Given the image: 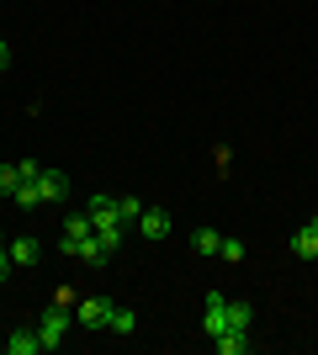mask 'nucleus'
<instances>
[{
    "instance_id": "1",
    "label": "nucleus",
    "mask_w": 318,
    "mask_h": 355,
    "mask_svg": "<svg viewBox=\"0 0 318 355\" xmlns=\"http://www.w3.org/2000/svg\"><path fill=\"white\" fill-rule=\"evenodd\" d=\"M69 329H75L69 308H53V302H48V308H43V318H37V334H43V350H59V345L69 340Z\"/></svg>"
},
{
    "instance_id": "2",
    "label": "nucleus",
    "mask_w": 318,
    "mask_h": 355,
    "mask_svg": "<svg viewBox=\"0 0 318 355\" xmlns=\"http://www.w3.org/2000/svg\"><path fill=\"white\" fill-rule=\"evenodd\" d=\"M75 318H80V329H106L112 324V302H106V297H80Z\"/></svg>"
},
{
    "instance_id": "3",
    "label": "nucleus",
    "mask_w": 318,
    "mask_h": 355,
    "mask_svg": "<svg viewBox=\"0 0 318 355\" xmlns=\"http://www.w3.org/2000/svg\"><path fill=\"white\" fill-rule=\"evenodd\" d=\"M202 329H207V340H218L228 329V297L223 292H207V308H202Z\"/></svg>"
},
{
    "instance_id": "4",
    "label": "nucleus",
    "mask_w": 318,
    "mask_h": 355,
    "mask_svg": "<svg viewBox=\"0 0 318 355\" xmlns=\"http://www.w3.org/2000/svg\"><path fill=\"white\" fill-rule=\"evenodd\" d=\"M96 234V223H91V212H69V223H64V254H75L85 239Z\"/></svg>"
},
{
    "instance_id": "5",
    "label": "nucleus",
    "mask_w": 318,
    "mask_h": 355,
    "mask_svg": "<svg viewBox=\"0 0 318 355\" xmlns=\"http://www.w3.org/2000/svg\"><path fill=\"white\" fill-rule=\"evenodd\" d=\"M6 254H11V266H37V260H43V244H37V239L32 234H21V239H6Z\"/></svg>"
},
{
    "instance_id": "6",
    "label": "nucleus",
    "mask_w": 318,
    "mask_h": 355,
    "mask_svg": "<svg viewBox=\"0 0 318 355\" xmlns=\"http://www.w3.org/2000/svg\"><path fill=\"white\" fill-rule=\"evenodd\" d=\"M292 254H297V260H318V212L292 234Z\"/></svg>"
},
{
    "instance_id": "7",
    "label": "nucleus",
    "mask_w": 318,
    "mask_h": 355,
    "mask_svg": "<svg viewBox=\"0 0 318 355\" xmlns=\"http://www.w3.org/2000/svg\"><path fill=\"white\" fill-rule=\"evenodd\" d=\"M37 191H43V202H64L69 196V175L64 170H37Z\"/></svg>"
},
{
    "instance_id": "8",
    "label": "nucleus",
    "mask_w": 318,
    "mask_h": 355,
    "mask_svg": "<svg viewBox=\"0 0 318 355\" xmlns=\"http://www.w3.org/2000/svg\"><path fill=\"white\" fill-rule=\"evenodd\" d=\"M138 234L143 239H170V212H159V207H143V218H138Z\"/></svg>"
},
{
    "instance_id": "9",
    "label": "nucleus",
    "mask_w": 318,
    "mask_h": 355,
    "mask_svg": "<svg viewBox=\"0 0 318 355\" xmlns=\"http://www.w3.org/2000/svg\"><path fill=\"white\" fill-rule=\"evenodd\" d=\"M6 350L11 355H37L43 350V334H37V329H16L11 340H6Z\"/></svg>"
},
{
    "instance_id": "10",
    "label": "nucleus",
    "mask_w": 318,
    "mask_h": 355,
    "mask_svg": "<svg viewBox=\"0 0 318 355\" xmlns=\"http://www.w3.org/2000/svg\"><path fill=\"white\" fill-rule=\"evenodd\" d=\"M212 345H218V355H244L249 350V329H223Z\"/></svg>"
},
{
    "instance_id": "11",
    "label": "nucleus",
    "mask_w": 318,
    "mask_h": 355,
    "mask_svg": "<svg viewBox=\"0 0 318 355\" xmlns=\"http://www.w3.org/2000/svg\"><path fill=\"white\" fill-rule=\"evenodd\" d=\"M85 212H91L96 228H112V223H122V218H117V202H112V196H91V207H85Z\"/></svg>"
},
{
    "instance_id": "12",
    "label": "nucleus",
    "mask_w": 318,
    "mask_h": 355,
    "mask_svg": "<svg viewBox=\"0 0 318 355\" xmlns=\"http://www.w3.org/2000/svg\"><path fill=\"white\" fill-rule=\"evenodd\" d=\"M218 244H223L218 228H197V234H191V250H197V254H218Z\"/></svg>"
},
{
    "instance_id": "13",
    "label": "nucleus",
    "mask_w": 318,
    "mask_h": 355,
    "mask_svg": "<svg viewBox=\"0 0 318 355\" xmlns=\"http://www.w3.org/2000/svg\"><path fill=\"white\" fill-rule=\"evenodd\" d=\"M11 202H16V207H43V191H37V180H21V186L11 191Z\"/></svg>"
},
{
    "instance_id": "14",
    "label": "nucleus",
    "mask_w": 318,
    "mask_h": 355,
    "mask_svg": "<svg viewBox=\"0 0 318 355\" xmlns=\"http://www.w3.org/2000/svg\"><path fill=\"white\" fill-rule=\"evenodd\" d=\"M106 329H112V334H133V329H138V313L133 308H112V324H106Z\"/></svg>"
},
{
    "instance_id": "15",
    "label": "nucleus",
    "mask_w": 318,
    "mask_h": 355,
    "mask_svg": "<svg viewBox=\"0 0 318 355\" xmlns=\"http://www.w3.org/2000/svg\"><path fill=\"white\" fill-rule=\"evenodd\" d=\"M75 254H80V260H85V266H106V250H101V239H96V234L85 239V244H80Z\"/></svg>"
},
{
    "instance_id": "16",
    "label": "nucleus",
    "mask_w": 318,
    "mask_h": 355,
    "mask_svg": "<svg viewBox=\"0 0 318 355\" xmlns=\"http://www.w3.org/2000/svg\"><path fill=\"white\" fill-rule=\"evenodd\" d=\"M96 239H101V250H106V254H117V250H122V223H112V228H96Z\"/></svg>"
},
{
    "instance_id": "17",
    "label": "nucleus",
    "mask_w": 318,
    "mask_h": 355,
    "mask_svg": "<svg viewBox=\"0 0 318 355\" xmlns=\"http://www.w3.org/2000/svg\"><path fill=\"white\" fill-rule=\"evenodd\" d=\"M117 218L122 223H138V218H143V202H138V196H117Z\"/></svg>"
},
{
    "instance_id": "18",
    "label": "nucleus",
    "mask_w": 318,
    "mask_h": 355,
    "mask_svg": "<svg viewBox=\"0 0 318 355\" xmlns=\"http://www.w3.org/2000/svg\"><path fill=\"white\" fill-rule=\"evenodd\" d=\"M21 186V164H0V196H11Z\"/></svg>"
},
{
    "instance_id": "19",
    "label": "nucleus",
    "mask_w": 318,
    "mask_h": 355,
    "mask_svg": "<svg viewBox=\"0 0 318 355\" xmlns=\"http://www.w3.org/2000/svg\"><path fill=\"white\" fill-rule=\"evenodd\" d=\"M249 318H255L249 302H228V329H249Z\"/></svg>"
},
{
    "instance_id": "20",
    "label": "nucleus",
    "mask_w": 318,
    "mask_h": 355,
    "mask_svg": "<svg viewBox=\"0 0 318 355\" xmlns=\"http://www.w3.org/2000/svg\"><path fill=\"white\" fill-rule=\"evenodd\" d=\"M218 254H223L228 266H239V260H244V244H239V239H223V244H218Z\"/></svg>"
},
{
    "instance_id": "21",
    "label": "nucleus",
    "mask_w": 318,
    "mask_h": 355,
    "mask_svg": "<svg viewBox=\"0 0 318 355\" xmlns=\"http://www.w3.org/2000/svg\"><path fill=\"white\" fill-rule=\"evenodd\" d=\"M48 302H53V308H69V313H75V286H59V292L48 297Z\"/></svg>"
},
{
    "instance_id": "22",
    "label": "nucleus",
    "mask_w": 318,
    "mask_h": 355,
    "mask_svg": "<svg viewBox=\"0 0 318 355\" xmlns=\"http://www.w3.org/2000/svg\"><path fill=\"white\" fill-rule=\"evenodd\" d=\"M212 164H218V170H228V164H233V154H228V144H218V148H212Z\"/></svg>"
},
{
    "instance_id": "23",
    "label": "nucleus",
    "mask_w": 318,
    "mask_h": 355,
    "mask_svg": "<svg viewBox=\"0 0 318 355\" xmlns=\"http://www.w3.org/2000/svg\"><path fill=\"white\" fill-rule=\"evenodd\" d=\"M6 276H11V254L0 250V286H6Z\"/></svg>"
},
{
    "instance_id": "24",
    "label": "nucleus",
    "mask_w": 318,
    "mask_h": 355,
    "mask_svg": "<svg viewBox=\"0 0 318 355\" xmlns=\"http://www.w3.org/2000/svg\"><path fill=\"white\" fill-rule=\"evenodd\" d=\"M6 64H11V43H6V37H0V69H6Z\"/></svg>"
},
{
    "instance_id": "25",
    "label": "nucleus",
    "mask_w": 318,
    "mask_h": 355,
    "mask_svg": "<svg viewBox=\"0 0 318 355\" xmlns=\"http://www.w3.org/2000/svg\"><path fill=\"white\" fill-rule=\"evenodd\" d=\"M0 250H6V228H0Z\"/></svg>"
}]
</instances>
